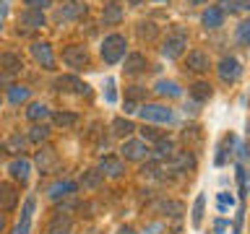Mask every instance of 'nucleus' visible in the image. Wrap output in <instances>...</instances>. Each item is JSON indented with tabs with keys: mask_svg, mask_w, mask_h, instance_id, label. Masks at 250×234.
Here are the masks:
<instances>
[{
	"mask_svg": "<svg viewBox=\"0 0 250 234\" xmlns=\"http://www.w3.org/2000/svg\"><path fill=\"white\" fill-rule=\"evenodd\" d=\"M31 58H34L37 65H42L44 70L55 68V55H52L50 42H34V44H31Z\"/></svg>",
	"mask_w": 250,
	"mask_h": 234,
	"instance_id": "obj_10",
	"label": "nucleus"
},
{
	"mask_svg": "<svg viewBox=\"0 0 250 234\" xmlns=\"http://www.w3.org/2000/svg\"><path fill=\"white\" fill-rule=\"evenodd\" d=\"M3 229H5V214L0 211V232H3Z\"/></svg>",
	"mask_w": 250,
	"mask_h": 234,
	"instance_id": "obj_51",
	"label": "nucleus"
},
{
	"mask_svg": "<svg viewBox=\"0 0 250 234\" xmlns=\"http://www.w3.org/2000/svg\"><path fill=\"white\" fill-rule=\"evenodd\" d=\"M70 229H73L70 214H55L47 224V234H70Z\"/></svg>",
	"mask_w": 250,
	"mask_h": 234,
	"instance_id": "obj_18",
	"label": "nucleus"
},
{
	"mask_svg": "<svg viewBox=\"0 0 250 234\" xmlns=\"http://www.w3.org/2000/svg\"><path fill=\"white\" fill-rule=\"evenodd\" d=\"M3 151L11 154V156H23V151H26V136H21V133L8 136L3 140Z\"/></svg>",
	"mask_w": 250,
	"mask_h": 234,
	"instance_id": "obj_20",
	"label": "nucleus"
},
{
	"mask_svg": "<svg viewBox=\"0 0 250 234\" xmlns=\"http://www.w3.org/2000/svg\"><path fill=\"white\" fill-rule=\"evenodd\" d=\"M156 94L159 97H169V99H177V97H183V89L175 83V81H167V78H162V81H156Z\"/></svg>",
	"mask_w": 250,
	"mask_h": 234,
	"instance_id": "obj_29",
	"label": "nucleus"
},
{
	"mask_svg": "<svg viewBox=\"0 0 250 234\" xmlns=\"http://www.w3.org/2000/svg\"><path fill=\"white\" fill-rule=\"evenodd\" d=\"M23 68L21 58L16 52H0V70H5V73H19V70Z\"/></svg>",
	"mask_w": 250,
	"mask_h": 234,
	"instance_id": "obj_26",
	"label": "nucleus"
},
{
	"mask_svg": "<svg viewBox=\"0 0 250 234\" xmlns=\"http://www.w3.org/2000/svg\"><path fill=\"white\" fill-rule=\"evenodd\" d=\"M188 3H190V5H201L203 0H188Z\"/></svg>",
	"mask_w": 250,
	"mask_h": 234,
	"instance_id": "obj_53",
	"label": "nucleus"
},
{
	"mask_svg": "<svg viewBox=\"0 0 250 234\" xmlns=\"http://www.w3.org/2000/svg\"><path fill=\"white\" fill-rule=\"evenodd\" d=\"M76 190H78V185L73 182V179H58V182H52L50 187H47V198H50V200L70 198Z\"/></svg>",
	"mask_w": 250,
	"mask_h": 234,
	"instance_id": "obj_13",
	"label": "nucleus"
},
{
	"mask_svg": "<svg viewBox=\"0 0 250 234\" xmlns=\"http://www.w3.org/2000/svg\"><path fill=\"white\" fill-rule=\"evenodd\" d=\"M19 206V190L13 182H0V211H13Z\"/></svg>",
	"mask_w": 250,
	"mask_h": 234,
	"instance_id": "obj_15",
	"label": "nucleus"
},
{
	"mask_svg": "<svg viewBox=\"0 0 250 234\" xmlns=\"http://www.w3.org/2000/svg\"><path fill=\"white\" fill-rule=\"evenodd\" d=\"M73 3H78V0H73Z\"/></svg>",
	"mask_w": 250,
	"mask_h": 234,
	"instance_id": "obj_55",
	"label": "nucleus"
},
{
	"mask_svg": "<svg viewBox=\"0 0 250 234\" xmlns=\"http://www.w3.org/2000/svg\"><path fill=\"white\" fill-rule=\"evenodd\" d=\"M102 182H104V177H102L99 169H86L81 175V179H78V185H81L83 190H97Z\"/></svg>",
	"mask_w": 250,
	"mask_h": 234,
	"instance_id": "obj_27",
	"label": "nucleus"
},
{
	"mask_svg": "<svg viewBox=\"0 0 250 234\" xmlns=\"http://www.w3.org/2000/svg\"><path fill=\"white\" fill-rule=\"evenodd\" d=\"M162 138V130L156 128V125H144V128H141V140H144V143H156V140Z\"/></svg>",
	"mask_w": 250,
	"mask_h": 234,
	"instance_id": "obj_37",
	"label": "nucleus"
},
{
	"mask_svg": "<svg viewBox=\"0 0 250 234\" xmlns=\"http://www.w3.org/2000/svg\"><path fill=\"white\" fill-rule=\"evenodd\" d=\"M86 8L83 3H68V5H62L58 8V13H55V21H76V19H81V16H86Z\"/></svg>",
	"mask_w": 250,
	"mask_h": 234,
	"instance_id": "obj_17",
	"label": "nucleus"
},
{
	"mask_svg": "<svg viewBox=\"0 0 250 234\" xmlns=\"http://www.w3.org/2000/svg\"><path fill=\"white\" fill-rule=\"evenodd\" d=\"M216 70H219V78H222L224 83H234L242 76V62L237 58H232V55H224V58L219 60Z\"/></svg>",
	"mask_w": 250,
	"mask_h": 234,
	"instance_id": "obj_5",
	"label": "nucleus"
},
{
	"mask_svg": "<svg viewBox=\"0 0 250 234\" xmlns=\"http://www.w3.org/2000/svg\"><path fill=\"white\" fill-rule=\"evenodd\" d=\"M169 167L177 172V175H183V172H193L195 169V156L190 151H175L169 156Z\"/></svg>",
	"mask_w": 250,
	"mask_h": 234,
	"instance_id": "obj_14",
	"label": "nucleus"
},
{
	"mask_svg": "<svg viewBox=\"0 0 250 234\" xmlns=\"http://www.w3.org/2000/svg\"><path fill=\"white\" fill-rule=\"evenodd\" d=\"M156 172H159V161H146L141 167V177H156Z\"/></svg>",
	"mask_w": 250,
	"mask_h": 234,
	"instance_id": "obj_40",
	"label": "nucleus"
},
{
	"mask_svg": "<svg viewBox=\"0 0 250 234\" xmlns=\"http://www.w3.org/2000/svg\"><path fill=\"white\" fill-rule=\"evenodd\" d=\"M219 11H222V13H227V11L234 13V3H232V0H222V3H219Z\"/></svg>",
	"mask_w": 250,
	"mask_h": 234,
	"instance_id": "obj_46",
	"label": "nucleus"
},
{
	"mask_svg": "<svg viewBox=\"0 0 250 234\" xmlns=\"http://www.w3.org/2000/svg\"><path fill=\"white\" fill-rule=\"evenodd\" d=\"M78 120H81V117L76 112H55L52 115V122L58 125V128H76Z\"/></svg>",
	"mask_w": 250,
	"mask_h": 234,
	"instance_id": "obj_33",
	"label": "nucleus"
},
{
	"mask_svg": "<svg viewBox=\"0 0 250 234\" xmlns=\"http://www.w3.org/2000/svg\"><path fill=\"white\" fill-rule=\"evenodd\" d=\"M26 117L31 122H47L52 117V112H50V107H47V104H42V101H31L29 109H26Z\"/></svg>",
	"mask_w": 250,
	"mask_h": 234,
	"instance_id": "obj_23",
	"label": "nucleus"
},
{
	"mask_svg": "<svg viewBox=\"0 0 250 234\" xmlns=\"http://www.w3.org/2000/svg\"><path fill=\"white\" fill-rule=\"evenodd\" d=\"M237 42L242 47H248V42H250V21H242L237 26Z\"/></svg>",
	"mask_w": 250,
	"mask_h": 234,
	"instance_id": "obj_39",
	"label": "nucleus"
},
{
	"mask_svg": "<svg viewBox=\"0 0 250 234\" xmlns=\"http://www.w3.org/2000/svg\"><path fill=\"white\" fill-rule=\"evenodd\" d=\"M104 99L112 104V101L117 99V91H115V78H107V91H104Z\"/></svg>",
	"mask_w": 250,
	"mask_h": 234,
	"instance_id": "obj_42",
	"label": "nucleus"
},
{
	"mask_svg": "<svg viewBox=\"0 0 250 234\" xmlns=\"http://www.w3.org/2000/svg\"><path fill=\"white\" fill-rule=\"evenodd\" d=\"M201 23H203L206 29H219V26L224 23V13L219 11L216 5H211V8H206V11L201 13Z\"/></svg>",
	"mask_w": 250,
	"mask_h": 234,
	"instance_id": "obj_24",
	"label": "nucleus"
},
{
	"mask_svg": "<svg viewBox=\"0 0 250 234\" xmlns=\"http://www.w3.org/2000/svg\"><path fill=\"white\" fill-rule=\"evenodd\" d=\"M123 5H117V3H107L104 8H102V23L104 26H115V23H120L123 21Z\"/></svg>",
	"mask_w": 250,
	"mask_h": 234,
	"instance_id": "obj_22",
	"label": "nucleus"
},
{
	"mask_svg": "<svg viewBox=\"0 0 250 234\" xmlns=\"http://www.w3.org/2000/svg\"><path fill=\"white\" fill-rule=\"evenodd\" d=\"M172 154H175V140L162 136V138L154 143V156H156V161H159V159H169Z\"/></svg>",
	"mask_w": 250,
	"mask_h": 234,
	"instance_id": "obj_30",
	"label": "nucleus"
},
{
	"mask_svg": "<svg viewBox=\"0 0 250 234\" xmlns=\"http://www.w3.org/2000/svg\"><path fill=\"white\" fill-rule=\"evenodd\" d=\"M203 208H206V195L198 193V195H195V203H193V216H190L193 226H201L203 224Z\"/></svg>",
	"mask_w": 250,
	"mask_h": 234,
	"instance_id": "obj_34",
	"label": "nucleus"
},
{
	"mask_svg": "<svg viewBox=\"0 0 250 234\" xmlns=\"http://www.w3.org/2000/svg\"><path fill=\"white\" fill-rule=\"evenodd\" d=\"M120 154L125 161H144L148 156V143H144L141 138H125L120 146Z\"/></svg>",
	"mask_w": 250,
	"mask_h": 234,
	"instance_id": "obj_4",
	"label": "nucleus"
},
{
	"mask_svg": "<svg viewBox=\"0 0 250 234\" xmlns=\"http://www.w3.org/2000/svg\"><path fill=\"white\" fill-rule=\"evenodd\" d=\"M58 151H55L52 146H42L37 151V156H34V164L39 167V172H42V175H52L55 169H58Z\"/></svg>",
	"mask_w": 250,
	"mask_h": 234,
	"instance_id": "obj_7",
	"label": "nucleus"
},
{
	"mask_svg": "<svg viewBox=\"0 0 250 234\" xmlns=\"http://www.w3.org/2000/svg\"><path fill=\"white\" fill-rule=\"evenodd\" d=\"M117 234H136V229H133V226H128V224H125V226H120V229H117Z\"/></svg>",
	"mask_w": 250,
	"mask_h": 234,
	"instance_id": "obj_49",
	"label": "nucleus"
},
{
	"mask_svg": "<svg viewBox=\"0 0 250 234\" xmlns=\"http://www.w3.org/2000/svg\"><path fill=\"white\" fill-rule=\"evenodd\" d=\"M23 5L31 8V11H44V8L52 5V0H23Z\"/></svg>",
	"mask_w": 250,
	"mask_h": 234,
	"instance_id": "obj_41",
	"label": "nucleus"
},
{
	"mask_svg": "<svg viewBox=\"0 0 250 234\" xmlns=\"http://www.w3.org/2000/svg\"><path fill=\"white\" fill-rule=\"evenodd\" d=\"M109 3H115V0H109Z\"/></svg>",
	"mask_w": 250,
	"mask_h": 234,
	"instance_id": "obj_54",
	"label": "nucleus"
},
{
	"mask_svg": "<svg viewBox=\"0 0 250 234\" xmlns=\"http://www.w3.org/2000/svg\"><path fill=\"white\" fill-rule=\"evenodd\" d=\"M185 44H188V37H185V31L175 26V34H169L167 39H164V44H162V55L167 60H177L180 55L185 52Z\"/></svg>",
	"mask_w": 250,
	"mask_h": 234,
	"instance_id": "obj_3",
	"label": "nucleus"
},
{
	"mask_svg": "<svg viewBox=\"0 0 250 234\" xmlns=\"http://www.w3.org/2000/svg\"><path fill=\"white\" fill-rule=\"evenodd\" d=\"M162 232H164V224H148L144 229V234H162Z\"/></svg>",
	"mask_w": 250,
	"mask_h": 234,
	"instance_id": "obj_45",
	"label": "nucleus"
},
{
	"mask_svg": "<svg viewBox=\"0 0 250 234\" xmlns=\"http://www.w3.org/2000/svg\"><path fill=\"white\" fill-rule=\"evenodd\" d=\"M55 89L62 91V94H89V86H86L78 76H58V81H55Z\"/></svg>",
	"mask_w": 250,
	"mask_h": 234,
	"instance_id": "obj_9",
	"label": "nucleus"
},
{
	"mask_svg": "<svg viewBox=\"0 0 250 234\" xmlns=\"http://www.w3.org/2000/svg\"><path fill=\"white\" fill-rule=\"evenodd\" d=\"M208 68H211V60H208L206 52H201V50L188 52V70H193V73H206Z\"/></svg>",
	"mask_w": 250,
	"mask_h": 234,
	"instance_id": "obj_19",
	"label": "nucleus"
},
{
	"mask_svg": "<svg viewBox=\"0 0 250 234\" xmlns=\"http://www.w3.org/2000/svg\"><path fill=\"white\" fill-rule=\"evenodd\" d=\"M234 3V11H248L250 8V0H232Z\"/></svg>",
	"mask_w": 250,
	"mask_h": 234,
	"instance_id": "obj_48",
	"label": "nucleus"
},
{
	"mask_svg": "<svg viewBox=\"0 0 250 234\" xmlns=\"http://www.w3.org/2000/svg\"><path fill=\"white\" fill-rule=\"evenodd\" d=\"M11 86H13V73L0 70V89H11Z\"/></svg>",
	"mask_w": 250,
	"mask_h": 234,
	"instance_id": "obj_43",
	"label": "nucleus"
},
{
	"mask_svg": "<svg viewBox=\"0 0 250 234\" xmlns=\"http://www.w3.org/2000/svg\"><path fill=\"white\" fill-rule=\"evenodd\" d=\"M47 138H50V125L47 122H34L26 133V143L42 146V143H47Z\"/></svg>",
	"mask_w": 250,
	"mask_h": 234,
	"instance_id": "obj_21",
	"label": "nucleus"
},
{
	"mask_svg": "<svg viewBox=\"0 0 250 234\" xmlns=\"http://www.w3.org/2000/svg\"><path fill=\"white\" fill-rule=\"evenodd\" d=\"M125 47H128V42H125L123 34H107L104 42H102L99 52H102V60L109 62V65H115V62H120L125 58Z\"/></svg>",
	"mask_w": 250,
	"mask_h": 234,
	"instance_id": "obj_1",
	"label": "nucleus"
},
{
	"mask_svg": "<svg viewBox=\"0 0 250 234\" xmlns=\"http://www.w3.org/2000/svg\"><path fill=\"white\" fill-rule=\"evenodd\" d=\"M19 26H23V31H37V29L47 26V19H44L42 11H31V8H26V11H21V16H19Z\"/></svg>",
	"mask_w": 250,
	"mask_h": 234,
	"instance_id": "obj_11",
	"label": "nucleus"
},
{
	"mask_svg": "<svg viewBox=\"0 0 250 234\" xmlns=\"http://www.w3.org/2000/svg\"><path fill=\"white\" fill-rule=\"evenodd\" d=\"M133 112H138V101L125 99V115H133Z\"/></svg>",
	"mask_w": 250,
	"mask_h": 234,
	"instance_id": "obj_47",
	"label": "nucleus"
},
{
	"mask_svg": "<svg viewBox=\"0 0 250 234\" xmlns=\"http://www.w3.org/2000/svg\"><path fill=\"white\" fill-rule=\"evenodd\" d=\"M141 3H144V0H128V5H133V8H136V5H141Z\"/></svg>",
	"mask_w": 250,
	"mask_h": 234,
	"instance_id": "obj_52",
	"label": "nucleus"
},
{
	"mask_svg": "<svg viewBox=\"0 0 250 234\" xmlns=\"http://www.w3.org/2000/svg\"><path fill=\"white\" fill-rule=\"evenodd\" d=\"M138 115L144 117V122H148V125H167V122L175 120V112L164 104H144V107H138Z\"/></svg>",
	"mask_w": 250,
	"mask_h": 234,
	"instance_id": "obj_2",
	"label": "nucleus"
},
{
	"mask_svg": "<svg viewBox=\"0 0 250 234\" xmlns=\"http://www.w3.org/2000/svg\"><path fill=\"white\" fill-rule=\"evenodd\" d=\"M227 206H234V198H232V195H227V193H222V195H219V208H222V211H227Z\"/></svg>",
	"mask_w": 250,
	"mask_h": 234,
	"instance_id": "obj_44",
	"label": "nucleus"
},
{
	"mask_svg": "<svg viewBox=\"0 0 250 234\" xmlns=\"http://www.w3.org/2000/svg\"><path fill=\"white\" fill-rule=\"evenodd\" d=\"M8 101H11V104H23V101H29V89L13 83L11 89H8Z\"/></svg>",
	"mask_w": 250,
	"mask_h": 234,
	"instance_id": "obj_35",
	"label": "nucleus"
},
{
	"mask_svg": "<svg viewBox=\"0 0 250 234\" xmlns=\"http://www.w3.org/2000/svg\"><path fill=\"white\" fill-rule=\"evenodd\" d=\"M62 62L68 68H86L89 65V50L83 44H70L62 50Z\"/></svg>",
	"mask_w": 250,
	"mask_h": 234,
	"instance_id": "obj_6",
	"label": "nucleus"
},
{
	"mask_svg": "<svg viewBox=\"0 0 250 234\" xmlns=\"http://www.w3.org/2000/svg\"><path fill=\"white\" fill-rule=\"evenodd\" d=\"M34 206H37L34 195H29L26 203H23V211H21V221L13 226V234H29L31 232V214H34Z\"/></svg>",
	"mask_w": 250,
	"mask_h": 234,
	"instance_id": "obj_16",
	"label": "nucleus"
},
{
	"mask_svg": "<svg viewBox=\"0 0 250 234\" xmlns=\"http://www.w3.org/2000/svg\"><path fill=\"white\" fill-rule=\"evenodd\" d=\"M211 94H214V91H211V83H208V81H195V83L190 86V97L198 101V104L208 101V99H211Z\"/></svg>",
	"mask_w": 250,
	"mask_h": 234,
	"instance_id": "obj_31",
	"label": "nucleus"
},
{
	"mask_svg": "<svg viewBox=\"0 0 250 234\" xmlns=\"http://www.w3.org/2000/svg\"><path fill=\"white\" fill-rule=\"evenodd\" d=\"M109 128H112V133L120 138H130L133 133H136V125H133V120H128V117H115Z\"/></svg>",
	"mask_w": 250,
	"mask_h": 234,
	"instance_id": "obj_28",
	"label": "nucleus"
},
{
	"mask_svg": "<svg viewBox=\"0 0 250 234\" xmlns=\"http://www.w3.org/2000/svg\"><path fill=\"white\" fill-rule=\"evenodd\" d=\"M146 94H148V89H144V86H128V89H125V97L130 101H141Z\"/></svg>",
	"mask_w": 250,
	"mask_h": 234,
	"instance_id": "obj_38",
	"label": "nucleus"
},
{
	"mask_svg": "<svg viewBox=\"0 0 250 234\" xmlns=\"http://www.w3.org/2000/svg\"><path fill=\"white\" fill-rule=\"evenodd\" d=\"M8 175H11L16 182L26 185L29 182V175H31V161L23 159V156H16V159L8 164Z\"/></svg>",
	"mask_w": 250,
	"mask_h": 234,
	"instance_id": "obj_12",
	"label": "nucleus"
},
{
	"mask_svg": "<svg viewBox=\"0 0 250 234\" xmlns=\"http://www.w3.org/2000/svg\"><path fill=\"white\" fill-rule=\"evenodd\" d=\"M156 211H162L167 216H180L185 211V206L180 200H162V203H156Z\"/></svg>",
	"mask_w": 250,
	"mask_h": 234,
	"instance_id": "obj_36",
	"label": "nucleus"
},
{
	"mask_svg": "<svg viewBox=\"0 0 250 234\" xmlns=\"http://www.w3.org/2000/svg\"><path fill=\"white\" fill-rule=\"evenodd\" d=\"M136 31H138V37L144 39V42H154V39L159 37V26H156L154 21H141L136 26Z\"/></svg>",
	"mask_w": 250,
	"mask_h": 234,
	"instance_id": "obj_32",
	"label": "nucleus"
},
{
	"mask_svg": "<svg viewBox=\"0 0 250 234\" xmlns=\"http://www.w3.org/2000/svg\"><path fill=\"white\" fill-rule=\"evenodd\" d=\"M97 169L102 172V177H112V179H117V177L125 175V161L120 159V156L107 154V156H102V159H99V167H97Z\"/></svg>",
	"mask_w": 250,
	"mask_h": 234,
	"instance_id": "obj_8",
	"label": "nucleus"
},
{
	"mask_svg": "<svg viewBox=\"0 0 250 234\" xmlns=\"http://www.w3.org/2000/svg\"><path fill=\"white\" fill-rule=\"evenodd\" d=\"M227 229V221H224V218H219V221H216V232H224Z\"/></svg>",
	"mask_w": 250,
	"mask_h": 234,
	"instance_id": "obj_50",
	"label": "nucleus"
},
{
	"mask_svg": "<svg viewBox=\"0 0 250 234\" xmlns=\"http://www.w3.org/2000/svg\"><path fill=\"white\" fill-rule=\"evenodd\" d=\"M144 68H146V58H144L141 52H130V55H125V62H123V70H125V73L136 76V73H141Z\"/></svg>",
	"mask_w": 250,
	"mask_h": 234,
	"instance_id": "obj_25",
	"label": "nucleus"
}]
</instances>
